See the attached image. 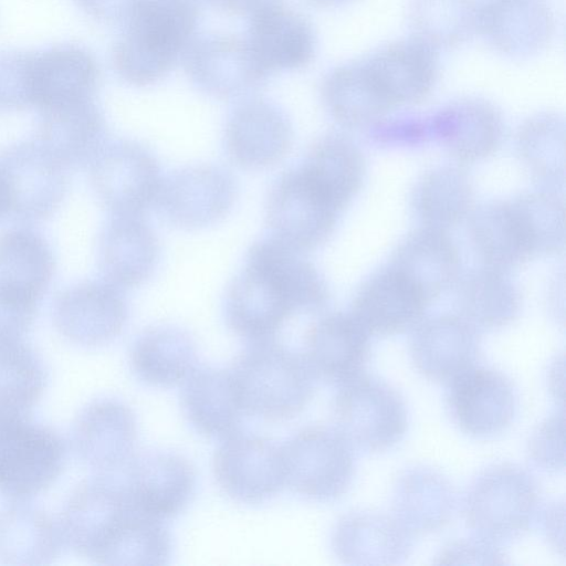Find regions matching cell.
I'll use <instances>...</instances> for the list:
<instances>
[{
	"instance_id": "cell-1",
	"label": "cell",
	"mask_w": 566,
	"mask_h": 566,
	"mask_svg": "<svg viewBox=\"0 0 566 566\" xmlns=\"http://www.w3.org/2000/svg\"><path fill=\"white\" fill-rule=\"evenodd\" d=\"M328 300V285L315 265L268 237L250 247L226 292L223 316L237 336L259 342L274 338L293 314L321 311Z\"/></svg>"
},
{
	"instance_id": "cell-2",
	"label": "cell",
	"mask_w": 566,
	"mask_h": 566,
	"mask_svg": "<svg viewBox=\"0 0 566 566\" xmlns=\"http://www.w3.org/2000/svg\"><path fill=\"white\" fill-rule=\"evenodd\" d=\"M148 517L130 502L119 472L97 473L71 493L59 526L77 555L103 565H128Z\"/></svg>"
},
{
	"instance_id": "cell-3",
	"label": "cell",
	"mask_w": 566,
	"mask_h": 566,
	"mask_svg": "<svg viewBox=\"0 0 566 566\" xmlns=\"http://www.w3.org/2000/svg\"><path fill=\"white\" fill-rule=\"evenodd\" d=\"M198 0H139L113 49L117 74L135 86H149L174 69L195 40Z\"/></svg>"
},
{
	"instance_id": "cell-4",
	"label": "cell",
	"mask_w": 566,
	"mask_h": 566,
	"mask_svg": "<svg viewBox=\"0 0 566 566\" xmlns=\"http://www.w3.org/2000/svg\"><path fill=\"white\" fill-rule=\"evenodd\" d=\"M244 413L282 421L313 398L315 377L303 356L272 339L250 342L229 368Z\"/></svg>"
},
{
	"instance_id": "cell-5",
	"label": "cell",
	"mask_w": 566,
	"mask_h": 566,
	"mask_svg": "<svg viewBox=\"0 0 566 566\" xmlns=\"http://www.w3.org/2000/svg\"><path fill=\"white\" fill-rule=\"evenodd\" d=\"M541 489L518 464L500 462L484 468L463 500L465 524L474 536L496 546L522 537L538 521Z\"/></svg>"
},
{
	"instance_id": "cell-6",
	"label": "cell",
	"mask_w": 566,
	"mask_h": 566,
	"mask_svg": "<svg viewBox=\"0 0 566 566\" xmlns=\"http://www.w3.org/2000/svg\"><path fill=\"white\" fill-rule=\"evenodd\" d=\"M332 419L354 450L367 453L392 449L409 424L400 392L385 380L364 374L339 386L332 401Z\"/></svg>"
},
{
	"instance_id": "cell-7",
	"label": "cell",
	"mask_w": 566,
	"mask_h": 566,
	"mask_svg": "<svg viewBox=\"0 0 566 566\" xmlns=\"http://www.w3.org/2000/svg\"><path fill=\"white\" fill-rule=\"evenodd\" d=\"M66 449L61 436L25 413L0 411V494L24 501L60 475Z\"/></svg>"
},
{
	"instance_id": "cell-8",
	"label": "cell",
	"mask_w": 566,
	"mask_h": 566,
	"mask_svg": "<svg viewBox=\"0 0 566 566\" xmlns=\"http://www.w3.org/2000/svg\"><path fill=\"white\" fill-rule=\"evenodd\" d=\"M281 450L286 485L303 499L327 503L349 490L355 475L354 449L335 428L304 427Z\"/></svg>"
},
{
	"instance_id": "cell-9",
	"label": "cell",
	"mask_w": 566,
	"mask_h": 566,
	"mask_svg": "<svg viewBox=\"0 0 566 566\" xmlns=\"http://www.w3.org/2000/svg\"><path fill=\"white\" fill-rule=\"evenodd\" d=\"M91 179L97 198L114 216H144L157 202L164 176L144 145L118 139L93 158Z\"/></svg>"
},
{
	"instance_id": "cell-10",
	"label": "cell",
	"mask_w": 566,
	"mask_h": 566,
	"mask_svg": "<svg viewBox=\"0 0 566 566\" xmlns=\"http://www.w3.org/2000/svg\"><path fill=\"white\" fill-rule=\"evenodd\" d=\"M339 214L298 168L282 174L265 200L264 219L270 237L301 253L328 241Z\"/></svg>"
},
{
	"instance_id": "cell-11",
	"label": "cell",
	"mask_w": 566,
	"mask_h": 566,
	"mask_svg": "<svg viewBox=\"0 0 566 566\" xmlns=\"http://www.w3.org/2000/svg\"><path fill=\"white\" fill-rule=\"evenodd\" d=\"M238 197V184L226 168L190 165L164 177L156 208L181 230H200L224 219Z\"/></svg>"
},
{
	"instance_id": "cell-12",
	"label": "cell",
	"mask_w": 566,
	"mask_h": 566,
	"mask_svg": "<svg viewBox=\"0 0 566 566\" xmlns=\"http://www.w3.org/2000/svg\"><path fill=\"white\" fill-rule=\"evenodd\" d=\"M221 440L213 454L212 471L229 497L260 504L286 485L281 446L270 438L237 431Z\"/></svg>"
},
{
	"instance_id": "cell-13",
	"label": "cell",
	"mask_w": 566,
	"mask_h": 566,
	"mask_svg": "<svg viewBox=\"0 0 566 566\" xmlns=\"http://www.w3.org/2000/svg\"><path fill=\"white\" fill-rule=\"evenodd\" d=\"M446 407L460 431L488 439L503 433L513 423L518 396L503 373L473 366L448 382Z\"/></svg>"
},
{
	"instance_id": "cell-14",
	"label": "cell",
	"mask_w": 566,
	"mask_h": 566,
	"mask_svg": "<svg viewBox=\"0 0 566 566\" xmlns=\"http://www.w3.org/2000/svg\"><path fill=\"white\" fill-rule=\"evenodd\" d=\"M184 61L191 83L219 99L249 95L260 88L269 76L247 39L234 34L195 39Z\"/></svg>"
},
{
	"instance_id": "cell-15",
	"label": "cell",
	"mask_w": 566,
	"mask_h": 566,
	"mask_svg": "<svg viewBox=\"0 0 566 566\" xmlns=\"http://www.w3.org/2000/svg\"><path fill=\"white\" fill-rule=\"evenodd\" d=\"M118 472L133 505L161 521L180 514L195 495L196 470L186 457L174 451L135 453Z\"/></svg>"
},
{
	"instance_id": "cell-16",
	"label": "cell",
	"mask_w": 566,
	"mask_h": 566,
	"mask_svg": "<svg viewBox=\"0 0 566 566\" xmlns=\"http://www.w3.org/2000/svg\"><path fill=\"white\" fill-rule=\"evenodd\" d=\"M293 127L286 113L264 98H249L229 114L223 145L238 167L262 170L280 164L291 151Z\"/></svg>"
},
{
	"instance_id": "cell-17",
	"label": "cell",
	"mask_w": 566,
	"mask_h": 566,
	"mask_svg": "<svg viewBox=\"0 0 566 566\" xmlns=\"http://www.w3.org/2000/svg\"><path fill=\"white\" fill-rule=\"evenodd\" d=\"M137 433L135 413L125 402L101 398L75 419L72 444L77 458L96 473L118 472L135 454Z\"/></svg>"
},
{
	"instance_id": "cell-18",
	"label": "cell",
	"mask_w": 566,
	"mask_h": 566,
	"mask_svg": "<svg viewBox=\"0 0 566 566\" xmlns=\"http://www.w3.org/2000/svg\"><path fill=\"white\" fill-rule=\"evenodd\" d=\"M370 357V334L350 313L323 315L306 331L303 358L325 384L342 386L361 376Z\"/></svg>"
},
{
	"instance_id": "cell-19",
	"label": "cell",
	"mask_w": 566,
	"mask_h": 566,
	"mask_svg": "<svg viewBox=\"0 0 566 566\" xmlns=\"http://www.w3.org/2000/svg\"><path fill=\"white\" fill-rule=\"evenodd\" d=\"M128 318L120 289L108 282H91L62 293L53 308L57 331L70 342L97 347L117 338Z\"/></svg>"
},
{
	"instance_id": "cell-20",
	"label": "cell",
	"mask_w": 566,
	"mask_h": 566,
	"mask_svg": "<svg viewBox=\"0 0 566 566\" xmlns=\"http://www.w3.org/2000/svg\"><path fill=\"white\" fill-rule=\"evenodd\" d=\"M361 62L391 108L423 101L439 77L437 50L415 36L385 44Z\"/></svg>"
},
{
	"instance_id": "cell-21",
	"label": "cell",
	"mask_w": 566,
	"mask_h": 566,
	"mask_svg": "<svg viewBox=\"0 0 566 566\" xmlns=\"http://www.w3.org/2000/svg\"><path fill=\"white\" fill-rule=\"evenodd\" d=\"M479 331L459 314H440L422 319L409 342V355L426 379L448 384L475 366L481 346Z\"/></svg>"
},
{
	"instance_id": "cell-22",
	"label": "cell",
	"mask_w": 566,
	"mask_h": 566,
	"mask_svg": "<svg viewBox=\"0 0 566 566\" xmlns=\"http://www.w3.org/2000/svg\"><path fill=\"white\" fill-rule=\"evenodd\" d=\"M555 31L547 0H483L478 7L479 32L496 52L528 57L543 51Z\"/></svg>"
},
{
	"instance_id": "cell-23",
	"label": "cell",
	"mask_w": 566,
	"mask_h": 566,
	"mask_svg": "<svg viewBox=\"0 0 566 566\" xmlns=\"http://www.w3.org/2000/svg\"><path fill=\"white\" fill-rule=\"evenodd\" d=\"M245 39L269 74L304 69L316 52V35L311 22L277 2L250 14Z\"/></svg>"
},
{
	"instance_id": "cell-24",
	"label": "cell",
	"mask_w": 566,
	"mask_h": 566,
	"mask_svg": "<svg viewBox=\"0 0 566 566\" xmlns=\"http://www.w3.org/2000/svg\"><path fill=\"white\" fill-rule=\"evenodd\" d=\"M334 555L348 565L402 564L413 548V535L392 515L353 511L343 515L331 535Z\"/></svg>"
},
{
	"instance_id": "cell-25",
	"label": "cell",
	"mask_w": 566,
	"mask_h": 566,
	"mask_svg": "<svg viewBox=\"0 0 566 566\" xmlns=\"http://www.w3.org/2000/svg\"><path fill=\"white\" fill-rule=\"evenodd\" d=\"M0 168L11 189L12 210L24 218L49 216L64 196V164L41 142L12 147Z\"/></svg>"
},
{
	"instance_id": "cell-26",
	"label": "cell",
	"mask_w": 566,
	"mask_h": 566,
	"mask_svg": "<svg viewBox=\"0 0 566 566\" xmlns=\"http://www.w3.org/2000/svg\"><path fill=\"white\" fill-rule=\"evenodd\" d=\"M430 303L389 265L375 272L357 290L350 314L370 334L392 336L413 329Z\"/></svg>"
},
{
	"instance_id": "cell-27",
	"label": "cell",
	"mask_w": 566,
	"mask_h": 566,
	"mask_svg": "<svg viewBox=\"0 0 566 566\" xmlns=\"http://www.w3.org/2000/svg\"><path fill=\"white\" fill-rule=\"evenodd\" d=\"M388 265L431 303L459 280L461 256L448 231L422 226L399 242Z\"/></svg>"
},
{
	"instance_id": "cell-28",
	"label": "cell",
	"mask_w": 566,
	"mask_h": 566,
	"mask_svg": "<svg viewBox=\"0 0 566 566\" xmlns=\"http://www.w3.org/2000/svg\"><path fill=\"white\" fill-rule=\"evenodd\" d=\"M160 244L144 216H114L99 241V263L107 282L118 289L144 284L155 272Z\"/></svg>"
},
{
	"instance_id": "cell-29",
	"label": "cell",
	"mask_w": 566,
	"mask_h": 566,
	"mask_svg": "<svg viewBox=\"0 0 566 566\" xmlns=\"http://www.w3.org/2000/svg\"><path fill=\"white\" fill-rule=\"evenodd\" d=\"M468 221L469 239L483 265L509 271L536 256L531 232L513 199L473 208Z\"/></svg>"
},
{
	"instance_id": "cell-30",
	"label": "cell",
	"mask_w": 566,
	"mask_h": 566,
	"mask_svg": "<svg viewBox=\"0 0 566 566\" xmlns=\"http://www.w3.org/2000/svg\"><path fill=\"white\" fill-rule=\"evenodd\" d=\"M31 104L43 111L91 98L98 80L93 56L76 46H56L29 55Z\"/></svg>"
},
{
	"instance_id": "cell-31",
	"label": "cell",
	"mask_w": 566,
	"mask_h": 566,
	"mask_svg": "<svg viewBox=\"0 0 566 566\" xmlns=\"http://www.w3.org/2000/svg\"><path fill=\"white\" fill-rule=\"evenodd\" d=\"M181 384L180 407L195 431L218 439L239 431L244 410L229 369L195 367Z\"/></svg>"
},
{
	"instance_id": "cell-32",
	"label": "cell",
	"mask_w": 566,
	"mask_h": 566,
	"mask_svg": "<svg viewBox=\"0 0 566 566\" xmlns=\"http://www.w3.org/2000/svg\"><path fill=\"white\" fill-rule=\"evenodd\" d=\"M448 153L460 164H473L493 155L504 135L500 111L486 99L467 97L442 108L432 120Z\"/></svg>"
},
{
	"instance_id": "cell-33",
	"label": "cell",
	"mask_w": 566,
	"mask_h": 566,
	"mask_svg": "<svg viewBox=\"0 0 566 566\" xmlns=\"http://www.w3.org/2000/svg\"><path fill=\"white\" fill-rule=\"evenodd\" d=\"M455 492L441 472L415 465L397 478L391 499L392 516L412 535L442 530L455 510Z\"/></svg>"
},
{
	"instance_id": "cell-34",
	"label": "cell",
	"mask_w": 566,
	"mask_h": 566,
	"mask_svg": "<svg viewBox=\"0 0 566 566\" xmlns=\"http://www.w3.org/2000/svg\"><path fill=\"white\" fill-rule=\"evenodd\" d=\"M298 169L342 212L363 186L366 161L348 136L327 133L311 145Z\"/></svg>"
},
{
	"instance_id": "cell-35",
	"label": "cell",
	"mask_w": 566,
	"mask_h": 566,
	"mask_svg": "<svg viewBox=\"0 0 566 566\" xmlns=\"http://www.w3.org/2000/svg\"><path fill=\"white\" fill-rule=\"evenodd\" d=\"M197 347L185 329L158 325L145 329L129 349L134 376L151 387L167 388L181 384L197 363Z\"/></svg>"
},
{
	"instance_id": "cell-36",
	"label": "cell",
	"mask_w": 566,
	"mask_h": 566,
	"mask_svg": "<svg viewBox=\"0 0 566 566\" xmlns=\"http://www.w3.org/2000/svg\"><path fill=\"white\" fill-rule=\"evenodd\" d=\"M457 283L458 313L475 329H501L518 317L522 295L507 271L482 265Z\"/></svg>"
},
{
	"instance_id": "cell-37",
	"label": "cell",
	"mask_w": 566,
	"mask_h": 566,
	"mask_svg": "<svg viewBox=\"0 0 566 566\" xmlns=\"http://www.w3.org/2000/svg\"><path fill=\"white\" fill-rule=\"evenodd\" d=\"M15 501L0 511V563L46 565L59 555L60 526L42 510Z\"/></svg>"
},
{
	"instance_id": "cell-38",
	"label": "cell",
	"mask_w": 566,
	"mask_h": 566,
	"mask_svg": "<svg viewBox=\"0 0 566 566\" xmlns=\"http://www.w3.org/2000/svg\"><path fill=\"white\" fill-rule=\"evenodd\" d=\"M321 98L339 125L353 129L378 123L391 109L373 84L361 60L328 71L321 84Z\"/></svg>"
},
{
	"instance_id": "cell-39",
	"label": "cell",
	"mask_w": 566,
	"mask_h": 566,
	"mask_svg": "<svg viewBox=\"0 0 566 566\" xmlns=\"http://www.w3.org/2000/svg\"><path fill=\"white\" fill-rule=\"evenodd\" d=\"M410 201L422 226L448 231L469 218L473 210L474 190L464 169L441 166L418 179Z\"/></svg>"
},
{
	"instance_id": "cell-40",
	"label": "cell",
	"mask_w": 566,
	"mask_h": 566,
	"mask_svg": "<svg viewBox=\"0 0 566 566\" xmlns=\"http://www.w3.org/2000/svg\"><path fill=\"white\" fill-rule=\"evenodd\" d=\"M52 272V254L35 233L17 229L0 235V294L36 303Z\"/></svg>"
},
{
	"instance_id": "cell-41",
	"label": "cell",
	"mask_w": 566,
	"mask_h": 566,
	"mask_svg": "<svg viewBox=\"0 0 566 566\" xmlns=\"http://www.w3.org/2000/svg\"><path fill=\"white\" fill-rule=\"evenodd\" d=\"M43 112L40 142L63 164L93 159L104 145V119L91 98Z\"/></svg>"
},
{
	"instance_id": "cell-42",
	"label": "cell",
	"mask_w": 566,
	"mask_h": 566,
	"mask_svg": "<svg viewBox=\"0 0 566 566\" xmlns=\"http://www.w3.org/2000/svg\"><path fill=\"white\" fill-rule=\"evenodd\" d=\"M516 151L531 176L551 190L565 181V122L557 113L527 118L515 137Z\"/></svg>"
},
{
	"instance_id": "cell-43",
	"label": "cell",
	"mask_w": 566,
	"mask_h": 566,
	"mask_svg": "<svg viewBox=\"0 0 566 566\" xmlns=\"http://www.w3.org/2000/svg\"><path fill=\"white\" fill-rule=\"evenodd\" d=\"M476 0H411L409 18L415 38L436 49H451L476 32Z\"/></svg>"
},
{
	"instance_id": "cell-44",
	"label": "cell",
	"mask_w": 566,
	"mask_h": 566,
	"mask_svg": "<svg viewBox=\"0 0 566 566\" xmlns=\"http://www.w3.org/2000/svg\"><path fill=\"white\" fill-rule=\"evenodd\" d=\"M48 371L41 356L21 340L0 343V411L27 413L41 399Z\"/></svg>"
},
{
	"instance_id": "cell-45",
	"label": "cell",
	"mask_w": 566,
	"mask_h": 566,
	"mask_svg": "<svg viewBox=\"0 0 566 566\" xmlns=\"http://www.w3.org/2000/svg\"><path fill=\"white\" fill-rule=\"evenodd\" d=\"M532 462L544 471L564 468V416L552 415L532 434L528 442Z\"/></svg>"
},
{
	"instance_id": "cell-46",
	"label": "cell",
	"mask_w": 566,
	"mask_h": 566,
	"mask_svg": "<svg viewBox=\"0 0 566 566\" xmlns=\"http://www.w3.org/2000/svg\"><path fill=\"white\" fill-rule=\"evenodd\" d=\"M28 60L29 55L0 59V107L19 108L31 104Z\"/></svg>"
},
{
	"instance_id": "cell-47",
	"label": "cell",
	"mask_w": 566,
	"mask_h": 566,
	"mask_svg": "<svg viewBox=\"0 0 566 566\" xmlns=\"http://www.w3.org/2000/svg\"><path fill=\"white\" fill-rule=\"evenodd\" d=\"M504 554L500 546L474 538H461L450 542L437 556L438 564H504Z\"/></svg>"
},
{
	"instance_id": "cell-48",
	"label": "cell",
	"mask_w": 566,
	"mask_h": 566,
	"mask_svg": "<svg viewBox=\"0 0 566 566\" xmlns=\"http://www.w3.org/2000/svg\"><path fill=\"white\" fill-rule=\"evenodd\" d=\"M36 303L0 294V343L21 340L35 317Z\"/></svg>"
},
{
	"instance_id": "cell-49",
	"label": "cell",
	"mask_w": 566,
	"mask_h": 566,
	"mask_svg": "<svg viewBox=\"0 0 566 566\" xmlns=\"http://www.w3.org/2000/svg\"><path fill=\"white\" fill-rule=\"evenodd\" d=\"M92 17L109 23H125L139 0H78Z\"/></svg>"
},
{
	"instance_id": "cell-50",
	"label": "cell",
	"mask_w": 566,
	"mask_h": 566,
	"mask_svg": "<svg viewBox=\"0 0 566 566\" xmlns=\"http://www.w3.org/2000/svg\"><path fill=\"white\" fill-rule=\"evenodd\" d=\"M212 7L232 14H252L276 0H206Z\"/></svg>"
},
{
	"instance_id": "cell-51",
	"label": "cell",
	"mask_w": 566,
	"mask_h": 566,
	"mask_svg": "<svg viewBox=\"0 0 566 566\" xmlns=\"http://www.w3.org/2000/svg\"><path fill=\"white\" fill-rule=\"evenodd\" d=\"M12 210V193L9 182L0 168V218Z\"/></svg>"
},
{
	"instance_id": "cell-52",
	"label": "cell",
	"mask_w": 566,
	"mask_h": 566,
	"mask_svg": "<svg viewBox=\"0 0 566 566\" xmlns=\"http://www.w3.org/2000/svg\"><path fill=\"white\" fill-rule=\"evenodd\" d=\"M310 4L322 8V9H331V8H337L340 6H344L352 0H305Z\"/></svg>"
}]
</instances>
